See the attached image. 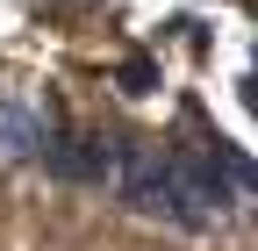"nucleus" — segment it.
Returning a JSON list of instances; mask_svg holds the SVG:
<instances>
[{
    "instance_id": "nucleus-2",
    "label": "nucleus",
    "mask_w": 258,
    "mask_h": 251,
    "mask_svg": "<svg viewBox=\"0 0 258 251\" xmlns=\"http://www.w3.org/2000/svg\"><path fill=\"white\" fill-rule=\"evenodd\" d=\"M43 115H22V108H0V158H43Z\"/></svg>"
},
{
    "instance_id": "nucleus-1",
    "label": "nucleus",
    "mask_w": 258,
    "mask_h": 251,
    "mask_svg": "<svg viewBox=\"0 0 258 251\" xmlns=\"http://www.w3.org/2000/svg\"><path fill=\"white\" fill-rule=\"evenodd\" d=\"M115 158H122L115 137H50L43 144V165L72 186H115Z\"/></svg>"
}]
</instances>
